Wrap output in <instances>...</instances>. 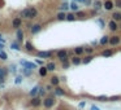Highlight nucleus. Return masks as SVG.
Returning a JSON list of instances; mask_svg holds the SVG:
<instances>
[{
	"mask_svg": "<svg viewBox=\"0 0 121 110\" xmlns=\"http://www.w3.org/2000/svg\"><path fill=\"white\" fill-rule=\"evenodd\" d=\"M20 16L22 18H25V20H33V18H34V16H33V13H31L30 8L22 9V11H21V13H20Z\"/></svg>",
	"mask_w": 121,
	"mask_h": 110,
	"instance_id": "f257e3e1",
	"label": "nucleus"
},
{
	"mask_svg": "<svg viewBox=\"0 0 121 110\" xmlns=\"http://www.w3.org/2000/svg\"><path fill=\"white\" fill-rule=\"evenodd\" d=\"M54 105H55L54 97H46V99L43 100V106H44L46 109H51V107H54Z\"/></svg>",
	"mask_w": 121,
	"mask_h": 110,
	"instance_id": "f03ea898",
	"label": "nucleus"
},
{
	"mask_svg": "<svg viewBox=\"0 0 121 110\" xmlns=\"http://www.w3.org/2000/svg\"><path fill=\"white\" fill-rule=\"evenodd\" d=\"M57 58L60 60L61 62L64 61H68V52L65 51V49H61V51H57Z\"/></svg>",
	"mask_w": 121,
	"mask_h": 110,
	"instance_id": "7ed1b4c3",
	"label": "nucleus"
},
{
	"mask_svg": "<svg viewBox=\"0 0 121 110\" xmlns=\"http://www.w3.org/2000/svg\"><path fill=\"white\" fill-rule=\"evenodd\" d=\"M20 64L23 67H29V69H31V70H34V69L37 67V64H35V62H29V61H26V60H21Z\"/></svg>",
	"mask_w": 121,
	"mask_h": 110,
	"instance_id": "20e7f679",
	"label": "nucleus"
},
{
	"mask_svg": "<svg viewBox=\"0 0 121 110\" xmlns=\"http://www.w3.org/2000/svg\"><path fill=\"white\" fill-rule=\"evenodd\" d=\"M42 25H40V23H34L33 26H31V28H30V32L33 35H35V34H38V32H40V31H42Z\"/></svg>",
	"mask_w": 121,
	"mask_h": 110,
	"instance_id": "39448f33",
	"label": "nucleus"
},
{
	"mask_svg": "<svg viewBox=\"0 0 121 110\" xmlns=\"http://www.w3.org/2000/svg\"><path fill=\"white\" fill-rule=\"evenodd\" d=\"M21 25H22V18L21 17H14L13 21H12V27L13 28H20Z\"/></svg>",
	"mask_w": 121,
	"mask_h": 110,
	"instance_id": "423d86ee",
	"label": "nucleus"
},
{
	"mask_svg": "<svg viewBox=\"0 0 121 110\" xmlns=\"http://www.w3.org/2000/svg\"><path fill=\"white\" fill-rule=\"evenodd\" d=\"M37 56L39 57V58H51L52 57V52L50 51H40L37 53Z\"/></svg>",
	"mask_w": 121,
	"mask_h": 110,
	"instance_id": "0eeeda50",
	"label": "nucleus"
},
{
	"mask_svg": "<svg viewBox=\"0 0 121 110\" xmlns=\"http://www.w3.org/2000/svg\"><path fill=\"white\" fill-rule=\"evenodd\" d=\"M120 42H121V38L120 36H112V38H109V40H108V43H109L111 45H117V44H120Z\"/></svg>",
	"mask_w": 121,
	"mask_h": 110,
	"instance_id": "6e6552de",
	"label": "nucleus"
},
{
	"mask_svg": "<svg viewBox=\"0 0 121 110\" xmlns=\"http://www.w3.org/2000/svg\"><path fill=\"white\" fill-rule=\"evenodd\" d=\"M16 36H17V42H18V43H22V42H23V36H25V34H23V31L21 30V28H17Z\"/></svg>",
	"mask_w": 121,
	"mask_h": 110,
	"instance_id": "1a4fd4ad",
	"label": "nucleus"
},
{
	"mask_svg": "<svg viewBox=\"0 0 121 110\" xmlns=\"http://www.w3.org/2000/svg\"><path fill=\"white\" fill-rule=\"evenodd\" d=\"M30 104H31V106H34V107H38L40 104H42V100H40V97H33V100L30 101Z\"/></svg>",
	"mask_w": 121,
	"mask_h": 110,
	"instance_id": "9d476101",
	"label": "nucleus"
},
{
	"mask_svg": "<svg viewBox=\"0 0 121 110\" xmlns=\"http://www.w3.org/2000/svg\"><path fill=\"white\" fill-rule=\"evenodd\" d=\"M7 75H8V69L4 67V66H0V78L5 79Z\"/></svg>",
	"mask_w": 121,
	"mask_h": 110,
	"instance_id": "9b49d317",
	"label": "nucleus"
},
{
	"mask_svg": "<svg viewBox=\"0 0 121 110\" xmlns=\"http://www.w3.org/2000/svg\"><path fill=\"white\" fill-rule=\"evenodd\" d=\"M112 8H115V3H113V1H111V0H107V1L104 3V9L111 11Z\"/></svg>",
	"mask_w": 121,
	"mask_h": 110,
	"instance_id": "f8f14e48",
	"label": "nucleus"
},
{
	"mask_svg": "<svg viewBox=\"0 0 121 110\" xmlns=\"http://www.w3.org/2000/svg\"><path fill=\"white\" fill-rule=\"evenodd\" d=\"M108 27H109V30L111 31H116V30H117V25H116V21H109V22H108Z\"/></svg>",
	"mask_w": 121,
	"mask_h": 110,
	"instance_id": "ddd939ff",
	"label": "nucleus"
},
{
	"mask_svg": "<svg viewBox=\"0 0 121 110\" xmlns=\"http://www.w3.org/2000/svg\"><path fill=\"white\" fill-rule=\"evenodd\" d=\"M55 95H56V96H64L65 95V92H64V89H62V88H60L59 85H57L56 88H55Z\"/></svg>",
	"mask_w": 121,
	"mask_h": 110,
	"instance_id": "4468645a",
	"label": "nucleus"
},
{
	"mask_svg": "<svg viewBox=\"0 0 121 110\" xmlns=\"http://www.w3.org/2000/svg\"><path fill=\"white\" fill-rule=\"evenodd\" d=\"M11 48L14 49V51H20V49H21L20 43L17 42V40H16V42H12V43H11Z\"/></svg>",
	"mask_w": 121,
	"mask_h": 110,
	"instance_id": "2eb2a0df",
	"label": "nucleus"
},
{
	"mask_svg": "<svg viewBox=\"0 0 121 110\" xmlns=\"http://www.w3.org/2000/svg\"><path fill=\"white\" fill-rule=\"evenodd\" d=\"M39 88H40L39 85H35V87H34L33 89L30 91V96H31V97H35V96H37L38 92H39Z\"/></svg>",
	"mask_w": 121,
	"mask_h": 110,
	"instance_id": "dca6fc26",
	"label": "nucleus"
},
{
	"mask_svg": "<svg viewBox=\"0 0 121 110\" xmlns=\"http://www.w3.org/2000/svg\"><path fill=\"white\" fill-rule=\"evenodd\" d=\"M56 18L59 21H65V20H66V13H65V12H59Z\"/></svg>",
	"mask_w": 121,
	"mask_h": 110,
	"instance_id": "f3484780",
	"label": "nucleus"
},
{
	"mask_svg": "<svg viewBox=\"0 0 121 110\" xmlns=\"http://www.w3.org/2000/svg\"><path fill=\"white\" fill-rule=\"evenodd\" d=\"M31 74H33V70H31V69H29V67H23L22 69V75L23 76H30Z\"/></svg>",
	"mask_w": 121,
	"mask_h": 110,
	"instance_id": "a211bd4d",
	"label": "nucleus"
},
{
	"mask_svg": "<svg viewBox=\"0 0 121 110\" xmlns=\"http://www.w3.org/2000/svg\"><path fill=\"white\" fill-rule=\"evenodd\" d=\"M59 83H60L59 76H52V78H51V84H52V85L57 87V85H59Z\"/></svg>",
	"mask_w": 121,
	"mask_h": 110,
	"instance_id": "6ab92c4d",
	"label": "nucleus"
},
{
	"mask_svg": "<svg viewBox=\"0 0 121 110\" xmlns=\"http://www.w3.org/2000/svg\"><path fill=\"white\" fill-rule=\"evenodd\" d=\"M46 67H47L48 71H54L55 69H56V64H55V62H48L47 65H46Z\"/></svg>",
	"mask_w": 121,
	"mask_h": 110,
	"instance_id": "aec40b11",
	"label": "nucleus"
},
{
	"mask_svg": "<svg viewBox=\"0 0 121 110\" xmlns=\"http://www.w3.org/2000/svg\"><path fill=\"white\" fill-rule=\"evenodd\" d=\"M72 64H73V65H79V64H82V60H81V57H79V56H76V57H73V58H72Z\"/></svg>",
	"mask_w": 121,
	"mask_h": 110,
	"instance_id": "412c9836",
	"label": "nucleus"
},
{
	"mask_svg": "<svg viewBox=\"0 0 121 110\" xmlns=\"http://www.w3.org/2000/svg\"><path fill=\"white\" fill-rule=\"evenodd\" d=\"M83 52H85V48H83V47H76V48H74V53H76L77 56H81Z\"/></svg>",
	"mask_w": 121,
	"mask_h": 110,
	"instance_id": "4be33fe9",
	"label": "nucleus"
},
{
	"mask_svg": "<svg viewBox=\"0 0 121 110\" xmlns=\"http://www.w3.org/2000/svg\"><path fill=\"white\" fill-rule=\"evenodd\" d=\"M23 82V75H17L16 76V79H14V84H21V83Z\"/></svg>",
	"mask_w": 121,
	"mask_h": 110,
	"instance_id": "5701e85b",
	"label": "nucleus"
},
{
	"mask_svg": "<svg viewBox=\"0 0 121 110\" xmlns=\"http://www.w3.org/2000/svg\"><path fill=\"white\" fill-rule=\"evenodd\" d=\"M47 73H48V70H47L46 66H42V67L39 69V75L40 76H46V75H47Z\"/></svg>",
	"mask_w": 121,
	"mask_h": 110,
	"instance_id": "b1692460",
	"label": "nucleus"
},
{
	"mask_svg": "<svg viewBox=\"0 0 121 110\" xmlns=\"http://www.w3.org/2000/svg\"><path fill=\"white\" fill-rule=\"evenodd\" d=\"M112 54H113V52L111 51V49H105V51L101 52V56L103 57H111Z\"/></svg>",
	"mask_w": 121,
	"mask_h": 110,
	"instance_id": "393cba45",
	"label": "nucleus"
},
{
	"mask_svg": "<svg viewBox=\"0 0 121 110\" xmlns=\"http://www.w3.org/2000/svg\"><path fill=\"white\" fill-rule=\"evenodd\" d=\"M113 17V21H121V12H115L112 14Z\"/></svg>",
	"mask_w": 121,
	"mask_h": 110,
	"instance_id": "a878e982",
	"label": "nucleus"
},
{
	"mask_svg": "<svg viewBox=\"0 0 121 110\" xmlns=\"http://www.w3.org/2000/svg\"><path fill=\"white\" fill-rule=\"evenodd\" d=\"M76 14H74V13H68L66 14V21H70V22H72V21H76Z\"/></svg>",
	"mask_w": 121,
	"mask_h": 110,
	"instance_id": "bb28decb",
	"label": "nucleus"
},
{
	"mask_svg": "<svg viewBox=\"0 0 121 110\" xmlns=\"http://www.w3.org/2000/svg\"><path fill=\"white\" fill-rule=\"evenodd\" d=\"M0 60H3V61H7V60H8V54H7L3 49H0Z\"/></svg>",
	"mask_w": 121,
	"mask_h": 110,
	"instance_id": "cd10ccee",
	"label": "nucleus"
},
{
	"mask_svg": "<svg viewBox=\"0 0 121 110\" xmlns=\"http://www.w3.org/2000/svg\"><path fill=\"white\" fill-rule=\"evenodd\" d=\"M25 48H26V51H29V52L34 51V47H33V44H31L30 42H26L25 43Z\"/></svg>",
	"mask_w": 121,
	"mask_h": 110,
	"instance_id": "c85d7f7f",
	"label": "nucleus"
},
{
	"mask_svg": "<svg viewBox=\"0 0 121 110\" xmlns=\"http://www.w3.org/2000/svg\"><path fill=\"white\" fill-rule=\"evenodd\" d=\"M69 8L72 9V11H78V4H77V1H73V3L69 4Z\"/></svg>",
	"mask_w": 121,
	"mask_h": 110,
	"instance_id": "c756f323",
	"label": "nucleus"
},
{
	"mask_svg": "<svg viewBox=\"0 0 121 110\" xmlns=\"http://www.w3.org/2000/svg\"><path fill=\"white\" fill-rule=\"evenodd\" d=\"M108 40H109V38H108V36H103L100 39V42H99V44H100V45H105L108 43Z\"/></svg>",
	"mask_w": 121,
	"mask_h": 110,
	"instance_id": "7c9ffc66",
	"label": "nucleus"
},
{
	"mask_svg": "<svg viewBox=\"0 0 121 110\" xmlns=\"http://www.w3.org/2000/svg\"><path fill=\"white\" fill-rule=\"evenodd\" d=\"M94 8H95V9H100L101 8V3L99 1V0H96L95 3H94Z\"/></svg>",
	"mask_w": 121,
	"mask_h": 110,
	"instance_id": "2f4dec72",
	"label": "nucleus"
},
{
	"mask_svg": "<svg viewBox=\"0 0 121 110\" xmlns=\"http://www.w3.org/2000/svg\"><path fill=\"white\" fill-rule=\"evenodd\" d=\"M91 60H93V56H87L85 60H82V64H89V62H90Z\"/></svg>",
	"mask_w": 121,
	"mask_h": 110,
	"instance_id": "473e14b6",
	"label": "nucleus"
},
{
	"mask_svg": "<svg viewBox=\"0 0 121 110\" xmlns=\"http://www.w3.org/2000/svg\"><path fill=\"white\" fill-rule=\"evenodd\" d=\"M68 8H69V4H68V3H62L61 7H60V9H61V11H65V9H68Z\"/></svg>",
	"mask_w": 121,
	"mask_h": 110,
	"instance_id": "72a5a7b5",
	"label": "nucleus"
},
{
	"mask_svg": "<svg viewBox=\"0 0 121 110\" xmlns=\"http://www.w3.org/2000/svg\"><path fill=\"white\" fill-rule=\"evenodd\" d=\"M85 52L86 53H89V54H91L94 52V48H91V47H87V48H85Z\"/></svg>",
	"mask_w": 121,
	"mask_h": 110,
	"instance_id": "f704fd0d",
	"label": "nucleus"
},
{
	"mask_svg": "<svg viewBox=\"0 0 121 110\" xmlns=\"http://www.w3.org/2000/svg\"><path fill=\"white\" fill-rule=\"evenodd\" d=\"M76 17L83 18V17H85V13H83V12H78V11H77V14H76Z\"/></svg>",
	"mask_w": 121,
	"mask_h": 110,
	"instance_id": "c9c22d12",
	"label": "nucleus"
},
{
	"mask_svg": "<svg viewBox=\"0 0 121 110\" xmlns=\"http://www.w3.org/2000/svg\"><path fill=\"white\" fill-rule=\"evenodd\" d=\"M38 95H39V96H44V95H46V91L43 89L42 87H40V88H39V92H38Z\"/></svg>",
	"mask_w": 121,
	"mask_h": 110,
	"instance_id": "e433bc0d",
	"label": "nucleus"
},
{
	"mask_svg": "<svg viewBox=\"0 0 121 110\" xmlns=\"http://www.w3.org/2000/svg\"><path fill=\"white\" fill-rule=\"evenodd\" d=\"M69 65H70V64H69L68 61H64V62H62V67H64V69H68V67H69Z\"/></svg>",
	"mask_w": 121,
	"mask_h": 110,
	"instance_id": "4c0bfd02",
	"label": "nucleus"
},
{
	"mask_svg": "<svg viewBox=\"0 0 121 110\" xmlns=\"http://www.w3.org/2000/svg\"><path fill=\"white\" fill-rule=\"evenodd\" d=\"M11 71H12L13 74H16V71H17V67H16V65H12V66H11Z\"/></svg>",
	"mask_w": 121,
	"mask_h": 110,
	"instance_id": "58836bf2",
	"label": "nucleus"
},
{
	"mask_svg": "<svg viewBox=\"0 0 121 110\" xmlns=\"http://www.w3.org/2000/svg\"><path fill=\"white\" fill-rule=\"evenodd\" d=\"M115 5L117 7V8H121V0H116V1H115Z\"/></svg>",
	"mask_w": 121,
	"mask_h": 110,
	"instance_id": "ea45409f",
	"label": "nucleus"
},
{
	"mask_svg": "<svg viewBox=\"0 0 121 110\" xmlns=\"http://www.w3.org/2000/svg\"><path fill=\"white\" fill-rule=\"evenodd\" d=\"M83 4H86V5H90V4H91V0H83Z\"/></svg>",
	"mask_w": 121,
	"mask_h": 110,
	"instance_id": "a19ab883",
	"label": "nucleus"
},
{
	"mask_svg": "<svg viewBox=\"0 0 121 110\" xmlns=\"http://www.w3.org/2000/svg\"><path fill=\"white\" fill-rule=\"evenodd\" d=\"M35 64H38V65H42V66H43V61H42V60H37V61H35Z\"/></svg>",
	"mask_w": 121,
	"mask_h": 110,
	"instance_id": "79ce46f5",
	"label": "nucleus"
},
{
	"mask_svg": "<svg viewBox=\"0 0 121 110\" xmlns=\"http://www.w3.org/2000/svg\"><path fill=\"white\" fill-rule=\"evenodd\" d=\"M98 23H99V25L101 26V27H103V26H104V22H103V21H101V20H99V21H98Z\"/></svg>",
	"mask_w": 121,
	"mask_h": 110,
	"instance_id": "37998d69",
	"label": "nucleus"
},
{
	"mask_svg": "<svg viewBox=\"0 0 121 110\" xmlns=\"http://www.w3.org/2000/svg\"><path fill=\"white\" fill-rule=\"evenodd\" d=\"M46 89H47V91H52V84H51V85H47V87H46Z\"/></svg>",
	"mask_w": 121,
	"mask_h": 110,
	"instance_id": "c03bdc74",
	"label": "nucleus"
},
{
	"mask_svg": "<svg viewBox=\"0 0 121 110\" xmlns=\"http://www.w3.org/2000/svg\"><path fill=\"white\" fill-rule=\"evenodd\" d=\"M91 110H99V107H96L95 105H93V106H91Z\"/></svg>",
	"mask_w": 121,
	"mask_h": 110,
	"instance_id": "a18cd8bd",
	"label": "nucleus"
},
{
	"mask_svg": "<svg viewBox=\"0 0 121 110\" xmlns=\"http://www.w3.org/2000/svg\"><path fill=\"white\" fill-rule=\"evenodd\" d=\"M4 42H5V40L3 39V35H0V43H4Z\"/></svg>",
	"mask_w": 121,
	"mask_h": 110,
	"instance_id": "49530a36",
	"label": "nucleus"
},
{
	"mask_svg": "<svg viewBox=\"0 0 121 110\" xmlns=\"http://www.w3.org/2000/svg\"><path fill=\"white\" fill-rule=\"evenodd\" d=\"M76 1H79V3H83V0H76Z\"/></svg>",
	"mask_w": 121,
	"mask_h": 110,
	"instance_id": "de8ad7c7",
	"label": "nucleus"
},
{
	"mask_svg": "<svg viewBox=\"0 0 121 110\" xmlns=\"http://www.w3.org/2000/svg\"><path fill=\"white\" fill-rule=\"evenodd\" d=\"M120 28H121V25H120Z\"/></svg>",
	"mask_w": 121,
	"mask_h": 110,
	"instance_id": "09e8293b",
	"label": "nucleus"
}]
</instances>
